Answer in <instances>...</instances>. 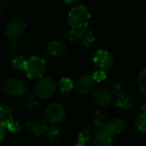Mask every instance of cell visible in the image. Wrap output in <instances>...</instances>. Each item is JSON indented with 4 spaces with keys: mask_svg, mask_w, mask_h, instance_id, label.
Segmentation results:
<instances>
[{
    "mask_svg": "<svg viewBox=\"0 0 146 146\" xmlns=\"http://www.w3.org/2000/svg\"><path fill=\"white\" fill-rule=\"evenodd\" d=\"M68 21L72 28L80 29L86 28L91 21V13L85 5H77L68 12Z\"/></svg>",
    "mask_w": 146,
    "mask_h": 146,
    "instance_id": "1",
    "label": "cell"
},
{
    "mask_svg": "<svg viewBox=\"0 0 146 146\" xmlns=\"http://www.w3.org/2000/svg\"><path fill=\"white\" fill-rule=\"evenodd\" d=\"M57 83L50 77H42L34 84V94L41 100L50 99L56 93Z\"/></svg>",
    "mask_w": 146,
    "mask_h": 146,
    "instance_id": "2",
    "label": "cell"
},
{
    "mask_svg": "<svg viewBox=\"0 0 146 146\" xmlns=\"http://www.w3.org/2000/svg\"><path fill=\"white\" fill-rule=\"evenodd\" d=\"M47 68L45 60L40 56H32L27 59L24 71L31 79L40 78L44 76Z\"/></svg>",
    "mask_w": 146,
    "mask_h": 146,
    "instance_id": "3",
    "label": "cell"
},
{
    "mask_svg": "<svg viewBox=\"0 0 146 146\" xmlns=\"http://www.w3.org/2000/svg\"><path fill=\"white\" fill-rule=\"evenodd\" d=\"M66 116L64 107L58 102H52L44 110V119L49 124L58 125L63 121Z\"/></svg>",
    "mask_w": 146,
    "mask_h": 146,
    "instance_id": "4",
    "label": "cell"
},
{
    "mask_svg": "<svg viewBox=\"0 0 146 146\" xmlns=\"http://www.w3.org/2000/svg\"><path fill=\"white\" fill-rule=\"evenodd\" d=\"M2 90L9 96L20 97L26 94L27 88L22 80L19 78H9L3 83Z\"/></svg>",
    "mask_w": 146,
    "mask_h": 146,
    "instance_id": "5",
    "label": "cell"
},
{
    "mask_svg": "<svg viewBox=\"0 0 146 146\" xmlns=\"http://www.w3.org/2000/svg\"><path fill=\"white\" fill-rule=\"evenodd\" d=\"M114 94L110 89V88L100 87L94 89L92 93V102L99 108L108 107L114 99Z\"/></svg>",
    "mask_w": 146,
    "mask_h": 146,
    "instance_id": "6",
    "label": "cell"
},
{
    "mask_svg": "<svg viewBox=\"0 0 146 146\" xmlns=\"http://www.w3.org/2000/svg\"><path fill=\"white\" fill-rule=\"evenodd\" d=\"M26 28L27 24L22 19H14L6 25L4 34L9 40H17L25 33Z\"/></svg>",
    "mask_w": 146,
    "mask_h": 146,
    "instance_id": "7",
    "label": "cell"
},
{
    "mask_svg": "<svg viewBox=\"0 0 146 146\" xmlns=\"http://www.w3.org/2000/svg\"><path fill=\"white\" fill-rule=\"evenodd\" d=\"M92 62L97 68L105 71L113 66L114 59L108 51L98 49L92 57Z\"/></svg>",
    "mask_w": 146,
    "mask_h": 146,
    "instance_id": "8",
    "label": "cell"
},
{
    "mask_svg": "<svg viewBox=\"0 0 146 146\" xmlns=\"http://www.w3.org/2000/svg\"><path fill=\"white\" fill-rule=\"evenodd\" d=\"M27 128L28 132L35 137H40L45 134L49 126V123L45 119H32L27 122Z\"/></svg>",
    "mask_w": 146,
    "mask_h": 146,
    "instance_id": "9",
    "label": "cell"
},
{
    "mask_svg": "<svg viewBox=\"0 0 146 146\" xmlns=\"http://www.w3.org/2000/svg\"><path fill=\"white\" fill-rule=\"evenodd\" d=\"M92 146H112L113 136L105 129L96 130L92 137Z\"/></svg>",
    "mask_w": 146,
    "mask_h": 146,
    "instance_id": "10",
    "label": "cell"
},
{
    "mask_svg": "<svg viewBox=\"0 0 146 146\" xmlns=\"http://www.w3.org/2000/svg\"><path fill=\"white\" fill-rule=\"evenodd\" d=\"M95 83H96L93 80L92 75L84 74L77 79L74 84V87L79 93L86 94V93H89L93 89Z\"/></svg>",
    "mask_w": 146,
    "mask_h": 146,
    "instance_id": "11",
    "label": "cell"
},
{
    "mask_svg": "<svg viewBox=\"0 0 146 146\" xmlns=\"http://www.w3.org/2000/svg\"><path fill=\"white\" fill-rule=\"evenodd\" d=\"M67 50V44L63 40L58 39L49 42L46 47L48 54L51 57H60Z\"/></svg>",
    "mask_w": 146,
    "mask_h": 146,
    "instance_id": "12",
    "label": "cell"
},
{
    "mask_svg": "<svg viewBox=\"0 0 146 146\" xmlns=\"http://www.w3.org/2000/svg\"><path fill=\"white\" fill-rule=\"evenodd\" d=\"M127 128L126 122L120 118H115L107 121L105 126V130L112 136L119 135L122 133Z\"/></svg>",
    "mask_w": 146,
    "mask_h": 146,
    "instance_id": "13",
    "label": "cell"
},
{
    "mask_svg": "<svg viewBox=\"0 0 146 146\" xmlns=\"http://www.w3.org/2000/svg\"><path fill=\"white\" fill-rule=\"evenodd\" d=\"M135 99L129 94L121 92L115 96V105L116 108L122 110H129L134 106Z\"/></svg>",
    "mask_w": 146,
    "mask_h": 146,
    "instance_id": "14",
    "label": "cell"
},
{
    "mask_svg": "<svg viewBox=\"0 0 146 146\" xmlns=\"http://www.w3.org/2000/svg\"><path fill=\"white\" fill-rule=\"evenodd\" d=\"M80 43L82 44L83 46L89 48L90 46H92L95 40H96V36L94 32L89 28L88 27L81 28L80 29Z\"/></svg>",
    "mask_w": 146,
    "mask_h": 146,
    "instance_id": "15",
    "label": "cell"
},
{
    "mask_svg": "<svg viewBox=\"0 0 146 146\" xmlns=\"http://www.w3.org/2000/svg\"><path fill=\"white\" fill-rule=\"evenodd\" d=\"M14 120V113L9 105L0 104V125L6 126V125Z\"/></svg>",
    "mask_w": 146,
    "mask_h": 146,
    "instance_id": "16",
    "label": "cell"
},
{
    "mask_svg": "<svg viewBox=\"0 0 146 146\" xmlns=\"http://www.w3.org/2000/svg\"><path fill=\"white\" fill-rule=\"evenodd\" d=\"M92 122L96 130L104 129L107 123L106 115L100 110H96L92 115Z\"/></svg>",
    "mask_w": 146,
    "mask_h": 146,
    "instance_id": "17",
    "label": "cell"
},
{
    "mask_svg": "<svg viewBox=\"0 0 146 146\" xmlns=\"http://www.w3.org/2000/svg\"><path fill=\"white\" fill-rule=\"evenodd\" d=\"M45 135L46 138L51 141V142H56L57 141L62 135L61 130L60 128L57 126V125H52V124H49V126L45 132Z\"/></svg>",
    "mask_w": 146,
    "mask_h": 146,
    "instance_id": "18",
    "label": "cell"
},
{
    "mask_svg": "<svg viewBox=\"0 0 146 146\" xmlns=\"http://www.w3.org/2000/svg\"><path fill=\"white\" fill-rule=\"evenodd\" d=\"M57 87L59 88V89L62 92L67 93V92H70L74 89V83L71 78H69L68 77H63L58 81Z\"/></svg>",
    "mask_w": 146,
    "mask_h": 146,
    "instance_id": "19",
    "label": "cell"
},
{
    "mask_svg": "<svg viewBox=\"0 0 146 146\" xmlns=\"http://www.w3.org/2000/svg\"><path fill=\"white\" fill-rule=\"evenodd\" d=\"M27 59L21 55H15L11 59V66L15 71H24Z\"/></svg>",
    "mask_w": 146,
    "mask_h": 146,
    "instance_id": "20",
    "label": "cell"
},
{
    "mask_svg": "<svg viewBox=\"0 0 146 146\" xmlns=\"http://www.w3.org/2000/svg\"><path fill=\"white\" fill-rule=\"evenodd\" d=\"M38 96L33 93H26L23 96V104L28 108H33L38 105Z\"/></svg>",
    "mask_w": 146,
    "mask_h": 146,
    "instance_id": "21",
    "label": "cell"
},
{
    "mask_svg": "<svg viewBox=\"0 0 146 146\" xmlns=\"http://www.w3.org/2000/svg\"><path fill=\"white\" fill-rule=\"evenodd\" d=\"M92 137V130L89 128H85L79 133L78 137H77V142L86 145L89 141H91Z\"/></svg>",
    "mask_w": 146,
    "mask_h": 146,
    "instance_id": "22",
    "label": "cell"
},
{
    "mask_svg": "<svg viewBox=\"0 0 146 146\" xmlns=\"http://www.w3.org/2000/svg\"><path fill=\"white\" fill-rule=\"evenodd\" d=\"M133 125L138 132L143 133H146V116L141 114L138 115L133 121Z\"/></svg>",
    "mask_w": 146,
    "mask_h": 146,
    "instance_id": "23",
    "label": "cell"
},
{
    "mask_svg": "<svg viewBox=\"0 0 146 146\" xmlns=\"http://www.w3.org/2000/svg\"><path fill=\"white\" fill-rule=\"evenodd\" d=\"M138 86L140 93L146 97V67L141 71L138 77Z\"/></svg>",
    "mask_w": 146,
    "mask_h": 146,
    "instance_id": "24",
    "label": "cell"
},
{
    "mask_svg": "<svg viewBox=\"0 0 146 146\" xmlns=\"http://www.w3.org/2000/svg\"><path fill=\"white\" fill-rule=\"evenodd\" d=\"M80 28L71 27V28L66 34V40L70 43H74L80 40Z\"/></svg>",
    "mask_w": 146,
    "mask_h": 146,
    "instance_id": "25",
    "label": "cell"
},
{
    "mask_svg": "<svg viewBox=\"0 0 146 146\" xmlns=\"http://www.w3.org/2000/svg\"><path fill=\"white\" fill-rule=\"evenodd\" d=\"M5 128H6L7 131H9L11 133H18L21 131V124L17 120H12L11 121H9L6 125Z\"/></svg>",
    "mask_w": 146,
    "mask_h": 146,
    "instance_id": "26",
    "label": "cell"
},
{
    "mask_svg": "<svg viewBox=\"0 0 146 146\" xmlns=\"http://www.w3.org/2000/svg\"><path fill=\"white\" fill-rule=\"evenodd\" d=\"M92 76V78L95 81V83H102L103 81H104L106 79L105 71L101 70V69L97 70L96 71H94Z\"/></svg>",
    "mask_w": 146,
    "mask_h": 146,
    "instance_id": "27",
    "label": "cell"
},
{
    "mask_svg": "<svg viewBox=\"0 0 146 146\" xmlns=\"http://www.w3.org/2000/svg\"><path fill=\"white\" fill-rule=\"evenodd\" d=\"M110 89L112 91V93L114 94V96H116L117 94L122 92L123 84H122L121 83H119V82L113 83L110 86Z\"/></svg>",
    "mask_w": 146,
    "mask_h": 146,
    "instance_id": "28",
    "label": "cell"
},
{
    "mask_svg": "<svg viewBox=\"0 0 146 146\" xmlns=\"http://www.w3.org/2000/svg\"><path fill=\"white\" fill-rule=\"evenodd\" d=\"M5 126L0 125V143L5 139V136H6V131H5Z\"/></svg>",
    "mask_w": 146,
    "mask_h": 146,
    "instance_id": "29",
    "label": "cell"
},
{
    "mask_svg": "<svg viewBox=\"0 0 146 146\" xmlns=\"http://www.w3.org/2000/svg\"><path fill=\"white\" fill-rule=\"evenodd\" d=\"M17 46V42L15 40H9L8 42V47L10 49H15Z\"/></svg>",
    "mask_w": 146,
    "mask_h": 146,
    "instance_id": "30",
    "label": "cell"
},
{
    "mask_svg": "<svg viewBox=\"0 0 146 146\" xmlns=\"http://www.w3.org/2000/svg\"><path fill=\"white\" fill-rule=\"evenodd\" d=\"M6 6H7V4H6L5 2L0 1V15L3 13V11H4L5 9H6Z\"/></svg>",
    "mask_w": 146,
    "mask_h": 146,
    "instance_id": "31",
    "label": "cell"
},
{
    "mask_svg": "<svg viewBox=\"0 0 146 146\" xmlns=\"http://www.w3.org/2000/svg\"><path fill=\"white\" fill-rule=\"evenodd\" d=\"M64 3H66L67 4L69 5H74V4H77L78 3L80 2V0H62Z\"/></svg>",
    "mask_w": 146,
    "mask_h": 146,
    "instance_id": "32",
    "label": "cell"
},
{
    "mask_svg": "<svg viewBox=\"0 0 146 146\" xmlns=\"http://www.w3.org/2000/svg\"><path fill=\"white\" fill-rule=\"evenodd\" d=\"M141 114L146 116V102L143 103V105L141 106Z\"/></svg>",
    "mask_w": 146,
    "mask_h": 146,
    "instance_id": "33",
    "label": "cell"
},
{
    "mask_svg": "<svg viewBox=\"0 0 146 146\" xmlns=\"http://www.w3.org/2000/svg\"><path fill=\"white\" fill-rule=\"evenodd\" d=\"M73 146H87V145H84V144H80V143H76V144H74Z\"/></svg>",
    "mask_w": 146,
    "mask_h": 146,
    "instance_id": "34",
    "label": "cell"
},
{
    "mask_svg": "<svg viewBox=\"0 0 146 146\" xmlns=\"http://www.w3.org/2000/svg\"><path fill=\"white\" fill-rule=\"evenodd\" d=\"M145 28H146V20H145Z\"/></svg>",
    "mask_w": 146,
    "mask_h": 146,
    "instance_id": "35",
    "label": "cell"
}]
</instances>
